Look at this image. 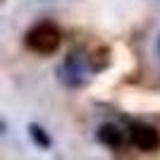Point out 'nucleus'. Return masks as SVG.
I'll return each mask as SVG.
<instances>
[{"label":"nucleus","mask_w":160,"mask_h":160,"mask_svg":"<svg viewBox=\"0 0 160 160\" xmlns=\"http://www.w3.org/2000/svg\"><path fill=\"white\" fill-rule=\"evenodd\" d=\"M158 53H160V38H158Z\"/></svg>","instance_id":"423d86ee"},{"label":"nucleus","mask_w":160,"mask_h":160,"mask_svg":"<svg viewBox=\"0 0 160 160\" xmlns=\"http://www.w3.org/2000/svg\"><path fill=\"white\" fill-rule=\"evenodd\" d=\"M129 139H132V143L136 148H141V151H153L160 143V136H158V132H155V127H151L146 122H134L132 127H129Z\"/></svg>","instance_id":"f03ea898"},{"label":"nucleus","mask_w":160,"mask_h":160,"mask_svg":"<svg viewBox=\"0 0 160 160\" xmlns=\"http://www.w3.org/2000/svg\"><path fill=\"white\" fill-rule=\"evenodd\" d=\"M98 141L103 143V146H108V148H120L122 141H124V132H122L117 124L105 122V124L98 127Z\"/></svg>","instance_id":"20e7f679"},{"label":"nucleus","mask_w":160,"mask_h":160,"mask_svg":"<svg viewBox=\"0 0 160 160\" xmlns=\"http://www.w3.org/2000/svg\"><path fill=\"white\" fill-rule=\"evenodd\" d=\"M29 134H31L33 143H38L41 148H50V136L46 134V129L38 124H29Z\"/></svg>","instance_id":"39448f33"},{"label":"nucleus","mask_w":160,"mask_h":160,"mask_svg":"<svg viewBox=\"0 0 160 160\" xmlns=\"http://www.w3.org/2000/svg\"><path fill=\"white\" fill-rule=\"evenodd\" d=\"M60 46V31L53 24H38L27 33V48L41 55H50Z\"/></svg>","instance_id":"f257e3e1"},{"label":"nucleus","mask_w":160,"mask_h":160,"mask_svg":"<svg viewBox=\"0 0 160 160\" xmlns=\"http://www.w3.org/2000/svg\"><path fill=\"white\" fill-rule=\"evenodd\" d=\"M84 74H86V60H84V55L69 53L65 65H62V69H60V77L65 79V84L79 86V84H84Z\"/></svg>","instance_id":"7ed1b4c3"}]
</instances>
